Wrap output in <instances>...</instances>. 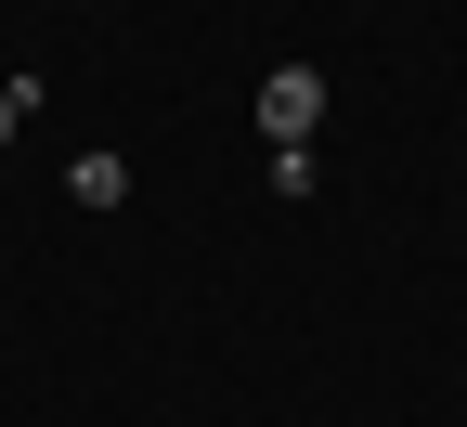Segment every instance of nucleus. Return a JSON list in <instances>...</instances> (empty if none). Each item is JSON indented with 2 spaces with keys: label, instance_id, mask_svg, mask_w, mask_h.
<instances>
[{
  "label": "nucleus",
  "instance_id": "obj_3",
  "mask_svg": "<svg viewBox=\"0 0 467 427\" xmlns=\"http://www.w3.org/2000/svg\"><path fill=\"white\" fill-rule=\"evenodd\" d=\"M14 117H26V104H14V78H0V143H14Z\"/></svg>",
  "mask_w": 467,
  "mask_h": 427
},
{
  "label": "nucleus",
  "instance_id": "obj_2",
  "mask_svg": "<svg viewBox=\"0 0 467 427\" xmlns=\"http://www.w3.org/2000/svg\"><path fill=\"white\" fill-rule=\"evenodd\" d=\"M66 181H78V208H117V195H130V168H117V156H78Z\"/></svg>",
  "mask_w": 467,
  "mask_h": 427
},
{
  "label": "nucleus",
  "instance_id": "obj_1",
  "mask_svg": "<svg viewBox=\"0 0 467 427\" xmlns=\"http://www.w3.org/2000/svg\"><path fill=\"white\" fill-rule=\"evenodd\" d=\"M312 117H325V78H312V66H273V78H260V130H273L285 156L312 143Z\"/></svg>",
  "mask_w": 467,
  "mask_h": 427
}]
</instances>
